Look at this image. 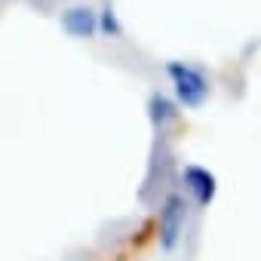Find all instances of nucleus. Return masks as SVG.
Listing matches in <instances>:
<instances>
[{
	"mask_svg": "<svg viewBox=\"0 0 261 261\" xmlns=\"http://www.w3.org/2000/svg\"><path fill=\"white\" fill-rule=\"evenodd\" d=\"M166 74H169V80L175 86V98L185 108H200L209 98V80H206V74L200 68H194L188 62H169Z\"/></svg>",
	"mask_w": 261,
	"mask_h": 261,
	"instance_id": "obj_1",
	"label": "nucleus"
},
{
	"mask_svg": "<svg viewBox=\"0 0 261 261\" xmlns=\"http://www.w3.org/2000/svg\"><path fill=\"white\" fill-rule=\"evenodd\" d=\"M185 221H188V203L181 194H169L160 206V249L172 252L185 233Z\"/></svg>",
	"mask_w": 261,
	"mask_h": 261,
	"instance_id": "obj_2",
	"label": "nucleus"
},
{
	"mask_svg": "<svg viewBox=\"0 0 261 261\" xmlns=\"http://www.w3.org/2000/svg\"><path fill=\"white\" fill-rule=\"evenodd\" d=\"M181 185H185V191L194 197L197 206H209V203L215 200V191H218L215 175H212L206 166H197V163L185 166V172H181Z\"/></svg>",
	"mask_w": 261,
	"mask_h": 261,
	"instance_id": "obj_3",
	"label": "nucleus"
},
{
	"mask_svg": "<svg viewBox=\"0 0 261 261\" xmlns=\"http://www.w3.org/2000/svg\"><path fill=\"white\" fill-rule=\"evenodd\" d=\"M62 28L71 37H92L98 31V13H92L89 7H71L62 13Z\"/></svg>",
	"mask_w": 261,
	"mask_h": 261,
	"instance_id": "obj_4",
	"label": "nucleus"
},
{
	"mask_svg": "<svg viewBox=\"0 0 261 261\" xmlns=\"http://www.w3.org/2000/svg\"><path fill=\"white\" fill-rule=\"evenodd\" d=\"M148 111H151V120H154L157 126H166V123H172V120L178 117L175 105H172L166 95H160V92H154V95H151V101H148Z\"/></svg>",
	"mask_w": 261,
	"mask_h": 261,
	"instance_id": "obj_5",
	"label": "nucleus"
},
{
	"mask_svg": "<svg viewBox=\"0 0 261 261\" xmlns=\"http://www.w3.org/2000/svg\"><path fill=\"white\" fill-rule=\"evenodd\" d=\"M98 31H101V34H108V37H117V34H120V22H117V16H114V7H111V4H105V10H101Z\"/></svg>",
	"mask_w": 261,
	"mask_h": 261,
	"instance_id": "obj_6",
	"label": "nucleus"
}]
</instances>
